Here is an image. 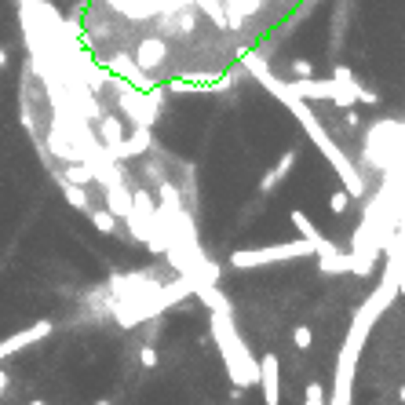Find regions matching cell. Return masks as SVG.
Wrapping results in <instances>:
<instances>
[{"label":"cell","instance_id":"cell-19","mask_svg":"<svg viewBox=\"0 0 405 405\" xmlns=\"http://www.w3.org/2000/svg\"><path fill=\"white\" fill-rule=\"evenodd\" d=\"M223 8L234 11V15H241V19H252V15L263 11V0H223Z\"/></svg>","mask_w":405,"mask_h":405},{"label":"cell","instance_id":"cell-10","mask_svg":"<svg viewBox=\"0 0 405 405\" xmlns=\"http://www.w3.org/2000/svg\"><path fill=\"white\" fill-rule=\"evenodd\" d=\"M110 62V70L117 73V77L124 81V84H132V88H143V92H154V84L146 81V73L135 66V59L132 55H113V59H106Z\"/></svg>","mask_w":405,"mask_h":405},{"label":"cell","instance_id":"cell-20","mask_svg":"<svg viewBox=\"0 0 405 405\" xmlns=\"http://www.w3.org/2000/svg\"><path fill=\"white\" fill-rule=\"evenodd\" d=\"M293 344H296V350H310V344H314L310 325H296V328H293Z\"/></svg>","mask_w":405,"mask_h":405},{"label":"cell","instance_id":"cell-15","mask_svg":"<svg viewBox=\"0 0 405 405\" xmlns=\"http://www.w3.org/2000/svg\"><path fill=\"white\" fill-rule=\"evenodd\" d=\"M88 219H92V226H95L99 234L117 237V216H113L110 208H88Z\"/></svg>","mask_w":405,"mask_h":405},{"label":"cell","instance_id":"cell-27","mask_svg":"<svg viewBox=\"0 0 405 405\" xmlns=\"http://www.w3.org/2000/svg\"><path fill=\"white\" fill-rule=\"evenodd\" d=\"M398 398H402V402H405V387H402V391H398Z\"/></svg>","mask_w":405,"mask_h":405},{"label":"cell","instance_id":"cell-1","mask_svg":"<svg viewBox=\"0 0 405 405\" xmlns=\"http://www.w3.org/2000/svg\"><path fill=\"white\" fill-rule=\"evenodd\" d=\"M241 62L252 70V77H256L263 88H267V92H270L274 99H281V103H285L288 110H293V117L303 124V132H307V139H310V143L322 150V157H328V164H333V172L339 175V183H344V190H347V194H350L354 201H362L369 186H365L362 172L354 168V161L344 154V150H339V143H336V139L325 132V124L318 121V113L310 110V103H303V99H296L293 92H288V84H285L281 77H277V73H270V66H267V62H263L259 55H252V52H248V55H241Z\"/></svg>","mask_w":405,"mask_h":405},{"label":"cell","instance_id":"cell-24","mask_svg":"<svg viewBox=\"0 0 405 405\" xmlns=\"http://www.w3.org/2000/svg\"><path fill=\"white\" fill-rule=\"evenodd\" d=\"M4 391H8V373L0 369V395H4Z\"/></svg>","mask_w":405,"mask_h":405},{"label":"cell","instance_id":"cell-23","mask_svg":"<svg viewBox=\"0 0 405 405\" xmlns=\"http://www.w3.org/2000/svg\"><path fill=\"white\" fill-rule=\"evenodd\" d=\"M139 362H143V369H154V365H157V350L143 347V350H139Z\"/></svg>","mask_w":405,"mask_h":405},{"label":"cell","instance_id":"cell-25","mask_svg":"<svg viewBox=\"0 0 405 405\" xmlns=\"http://www.w3.org/2000/svg\"><path fill=\"white\" fill-rule=\"evenodd\" d=\"M4 66H8V52L0 48V70H4Z\"/></svg>","mask_w":405,"mask_h":405},{"label":"cell","instance_id":"cell-17","mask_svg":"<svg viewBox=\"0 0 405 405\" xmlns=\"http://www.w3.org/2000/svg\"><path fill=\"white\" fill-rule=\"evenodd\" d=\"M194 293H197V299L205 303L208 310H234V307H230V299H226L216 285H201V288H194Z\"/></svg>","mask_w":405,"mask_h":405},{"label":"cell","instance_id":"cell-13","mask_svg":"<svg viewBox=\"0 0 405 405\" xmlns=\"http://www.w3.org/2000/svg\"><path fill=\"white\" fill-rule=\"evenodd\" d=\"M150 150V128H135V135L132 139H124L121 143V150L113 154V161H132V157H139V154H146Z\"/></svg>","mask_w":405,"mask_h":405},{"label":"cell","instance_id":"cell-14","mask_svg":"<svg viewBox=\"0 0 405 405\" xmlns=\"http://www.w3.org/2000/svg\"><path fill=\"white\" fill-rule=\"evenodd\" d=\"M59 179V190H62V197L70 201L77 212H88L92 208V201H88V186H77V183H70V179H62V175H55Z\"/></svg>","mask_w":405,"mask_h":405},{"label":"cell","instance_id":"cell-11","mask_svg":"<svg viewBox=\"0 0 405 405\" xmlns=\"http://www.w3.org/2000/svg\"><path fill=\"white\" fill-rule=\"evenodd\" d=\"M103 205H106L117 219H128V216H132V190L124 186V179L113 183V186H103Z\"/></svg>","mask_w":405,"mask_h":405},{"label":"cell","instance_id":"cell-4","mask_svg":"<svg viewBox=\"0 0 405 405\" xmlns=\"http://www.w3.org/2000/svg\"><path fill=\"white\" fill-rule=\"evenodd\" d=\"M55 333V322H33L26 328H19L15 336H8V339H0V362L11 358V354H19V350H26L33 344H41V339H48Z\"/></svg>","mask_w":405,"mask_h":405},{"label":"cell","instance_id":"cell-7","mask_svg":"<svg viewBox=\"0 0 405 405\" xmlns=\"http://www.w3.org/2000/svg\"><path fill=\"white\" fill-rule=\"evenodd\" d=\"M288 92H293L296 99H303V103H318V99H325V103H333L336 95V81H314V77H299V81H285Z\"/></svg>","mask_w":405,"mask_h":405},{"label":"cell","instance_id":"cell-3","mask_svg":"<svg viewBox=\"0 0 405 405\" xmlns=\"http://www.w3.org/2000/svg\"><path fill=\"white\" fill-rule=\"evenodd\" d=\"M314 256V245H307L303 237L285 245H267V248H237L230 256L234 270H256V267H270V263H288V259H307Z\"/></svg>","mask_w":405,"mask_h":405},{"label":"cell","instance_id":"cell-16","mask_svg":"<svg viewBox=\"0 0 405 405\" xmlns=\"http://www.w3.org/2000/svg\"><path fill=\"white\" fill-rule=\"evenodd\" d=\"M322 274H350V252H333V256H318Z\"/></svg>","mask_w":405,"mask_h":405},{"label":"cell","instance_id":"cell-26","mask_svg":"<svg viewBox=\"0 0 405 405\" xmlns=\"http://www.w3.org/2000/svg\"><path fill=\"white\" fill-rule=\"evenodd\" d=\"M30 405H48V402H41V398H33V402H30Z\"/></svg>","mask_w":405,"mask_h":405},{"label":"cell","instance_id":"cell-5","mask_svg":"<svg viewBox=\"0 0 405 405\" xmlns=\"http://www.w3.org/2000/svg\"><path fill=\"white\" fill-rule=\"evenodd\" d=\"M259 391H263V402L267 405H281V362H277V354H263L259 358Z\"/></svg>","mask_w":405,"mask_h":405},{"label":"cell","instance_id":"cell-18","mask_svg":"<svg viewBox=\"0 0 405 405\" xmlns=\"http://www.w3.org/2000/svg\"><path fill=\"white\" fill-rule=\"evenodd\" d=\"M62 179H70V183H77V186H88V183H95V175H92V168H88V164H66V168L59 172Z\"/></svg>","mask_w":405,"mask_h":405},{"label":"cell","instance_id":"cell-2","mask_svg":"<svg viewBox=\"0 0 405 405\" xmlns=\"http://www.w3.org/2000/svg\"><path fill=\"white\" fill-rule=\"evenodd\" d=\"M212 339L219 347V358L226 365V376H230L234 387H256L259 379V358L248 350V344L241 339L234 325V310H212Z\"/></svg>","mask_w":405,"mask_h":405},{"label":"cell","instance_id":"cell-8","mask_svg":"<svg viewBox=\"0 0 405 405\" xmlns=\"http://www.w3.org/2000/svg\"><path fill=\"white\" fill-rule=\"evenodd\" d=\"M135 66L143 70V73H154L157 66H164L168 62V44L161 41V37H146V41H139V48H135Z\"/></svg>","mask_w":405,"mask_h":405},{"label":"cell","instance_id":"cell-28","mask_svg":"<svg viewBox=\"0 0 405 405\" xmlns=\"http://www.w3.org/2000/svg\"><path fill=\"white\" fill-rule=\"evenodd\" d=\"M95 405H110V402H106V398H99V402H95Z\"/></svg>","mask_w":405,"mask_h":405},{"label":"cell","instance_id":"cell-9","mask_svg":"<svg viewBox=\"0 0 405 405\" xmlns=\"http://www.w3.org/2000/svg\"><path fill=\"white\" fill-rule=\"evenodd\" d=\"M95 139L103 143V150L113 157L121 150V143H124V124H121V117H113V113H99V121H95Z\"/></svg>","mask_w":405,"mask_h":405},{"label":"cell","instance_id":"cell-22","mask_svg":"<svg viewBox=\"0 0 405 405\" xmlns=\"http://www.w3.org/2000/svg\"><path fill=\"white\" fill-rule=\"evenodd\" d=\"M310 73H314V66H310L307 59H293V77H296V81H299V77H310Z\"/></svg>","mask_w":405,"mask_h":405},{"label":"cell","instance_id":"cell-21","mask_svg":"<svg viewBox=\"0 0 405 405\" xmlns=\"http://www.w3.org/2000/svg\"><path fill=\"white\" fill-rule=\"evenodd\" d=\"M328 208H333L336 216H344V212L350 208V194H347V190H333V197H328Z\"/></svg>","mask_w":405,"mask_h":405},{"label":"cell","instance_id":"cell-6","mask_svg":"<svg viewBox=\"0 0 405 405\" xmlns=\"http://www.w3.org/2000/svg\"><path fill=\"white\" fill-rule=\"evenodd\" d=\"M288 219H293L296 234L303 237V241H307V245H314V256H333V252H336V245L328 241V237H325V234L318 230V226L310 223V216H307V212L293 208V212H288Z\"/></svg>","mask_w":405,"mask_h":405},{"label":"cell","instance_id":"cell-12","mask_svg":"<svg viewBox=\"0 0 405 405\" xmlns=\"http://www.w3.org/2000/svg\"><path fill=\"white\" fill-rule=\"evenodd\" d=\"M296 161H299V150H296V146H293V150H285L281 161H277L274 168H270L267 175H263V179H259V194H270V190L281 186V179H285V175L296 168Z\"/></svg>","mask_w":405,"mask_h":405}]
</instances>
